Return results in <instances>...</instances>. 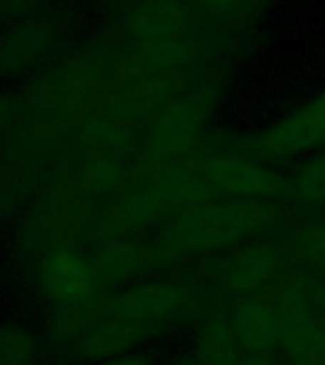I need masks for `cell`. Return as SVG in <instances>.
<instances>
[{"label":"cell","mask_w":325,"mask_h":365,"mask_svg":"<svg viewBox=\"0 0 325 365\" xmlns=\"http://www.w3.org/2000/svg\"><path fill=\"white\" fill-rule=\"evenodd\" d=\"M175 205L156 185L148 190L125 196L114 205L110 215L107 217L108 232L113 238H130L131 234L147 230L154 222L165 215Z\"/></svg>","instance_id":"12"},{"label":"cell","mask_w":325,"mask_h":365,"mask_svg":"<svg viewBox=\"0 0 325 365\" xmlns=\"http://www.w3.org/2000/svg\"><path fill=\"white\" fill-rule=\"evenodd\" d=\"M162 331L137 324L131 319L105 314L97 307V316L67 348L68 359L76 364L96 365L124 354L135 352L145 342L153 341Z\"/></svg>","instance_id":"6"},{"label":"cell","mask_w":325,"mask_h":365,"mask_svg":"<svg viewBox=\"0 0 325 365\" xmlns=\"http://www.w3.org/2000/svg\"><path fill=\"white\" fill-rule=\"evenodd\" d=\"M228 318L244 352H278L284 322L276 301L261 295L239 297L234 299Z\"/></svg>","instance_id":"9"},{"label":"cell","mask_w":325,"mask_h":365,"mask_svg":"<svg viewBox=\"0 0 325 365\" xmlns=\"http://www.w3.org/2000/svg\"><path fill=\"white\" fill-rule=\"evenodd\" d=\"M284 331L278 352L287 365H325V322L316 301L293 297L279 304Z\"/></svg>","instance_id":"8"},{"label":"cell","mask_w":325,"mask_h":365,"mask_svg":"<svg viewBox=\"0 0 325 365\" xmlns=\"http://www.w3.org/2000/svg\"><path fill=\"white\" fill-rule=\"evenodd\" d=\"M36 285L57 308H88L101 301V287L91 257L74 250H56L40 261Z\"/></svg>","instance_id":"5"},{"label":"cell","mask_w":325,"mask_h":365,"mask_svg":"<svg viewBox=\"0 0 325 365\" xmlns=\"http://www.w3.org/2000/svg\"><path fill=\"white\" fill-rule=\"evenodd\" d=\"M120 181V168L110 156L96 154L82 168V182L93 192H108Z\"/></svg>","instance_id":"18"},{"label":"cell","mask_w":325,"mask_h":365,"mask_svg":"<svg viewBox=\"0 0 325 365\" xmlns=\"http://www.w3.org/2000/svg\"><path fill=\"white\" fill-rule=\"evenodd\" d=\"M296 257L306 267L319 274H325V221L304 225L296 230L295 240Z\"/></svg>","instance_id":"17"},{"label":"cell","mask_w":325,"mask_h":365,"mask_svg":"<svg viewBox=\"0 0 325 365\" xmlns=\"http://www.w3.org/2000/svg\"><path fill=\"white\" fill-rule=\"evenodd\" d=\"M175 365H188V364H175Z\"/></svg>","instance_id":"22"},{"label":"cell","mask_w":325,"mask_h":365,"mask_svg":"<svg viewBox=\"0 0 325 365\" xmlns=\"http://www.w3.org/2000/svg\"><path fill=\"white\" fill-rule=\"evenodd\" d=\"M289 196L302 205H325V150L302 162L291 177Z\"/></svg>","instance_id":"16"},{"label":"cell","mask_w":325,"mask_h":365,"mask_svg":"<svg viewBox=\"0 0 325 365\" xmlns=\"http://www.w3.org/2000/svg\"><path fill=\"white\" fill-rule=\"evenodd\" d=\"M40 14V11H38ZM33 14V16H38ZM33 16L17 19L14 33L6 31L4 42H2V59H4V71L8 68L19 71L23 65L34 61L48 46L53 42L59 27L46 19H34Z\"/></svg>","instance_id":"14"},{"label":"cell","mask_w":325,"mask_h":365,"mask_svg":"<svg viewBox=\"0 0 325 365\" xmlns=\"http://www.w3.org/2000/svg\"><path fill=\"white\" fill-rule=\"evenodd\" d=\"M96 365H154V361L148 354L135 350V352L124 354V356L107 359V361H101V364H96Z\"/></svg>","instance_id":"20"},{"label":"cell","mask_w":325,"mask_h":365,"mask_svg":"<svg viewBox=\"0 0 325 365\" xmlns=\"http://www.w3.org/2000/svg\"><path fill=\"white\" fill-rule=\"evenodd\" d=\"M314 301H316V308H318V314L324 318L325 322V291L324 293H319L318 297H314Z\"/></svg>","instance_id":"21"},{"label":"cell","mask_w":325,"mask_h":365,"mask_svg":"<svg viewBox=\"0 0 325 365\" xmlns=\"http://www.w3.org/2000/svg\"><path fill=\"white\" fill-rule=\"evenodd\" d=\"M282 215L278 205L257 200L200 204L179 213L160 232L150 250V261L153 255L164 259L234 250L270 232Z\"/></svg>","instance_id":"1"},{"label":"cell","mask_w":325,"mask_h":365,"mask_svg":"<svg viewBox=\"0 0 325 365\" xmlns=\"http://www.w3.org/2000/svg\"><path fill=\"white\" fill-rule=\"evenodd\" d=\"M99 310L167 333L171 327L202 319V295L192 285L171 278L137 279L122 289L113 291L97 302Z\"/></svg>","instance_id":"2"},{"label":"cell","mask_w":325,"mask_h":365,"mask_svg":"<svg viewBox=\"0 0 325 365\" xmlns=\"http://www.w3.org/2000/svg\"><path fill=\"white\" fill-rule=\"evenodd\" d=\"M244 356L228 314L210 310L192 335V365H238Z\"/></svg>","instance_id":"10"},{"label":"cell","mask_w":325,"mask_h":365,"mask_svg":"<svg viewBox=\"0 0 325 365\" xmlns=\"http://www.w3.org/2000/svg\"><path fill=\"white\" fill-rule=\"evenodd\" d=\"M244 156L261 162L287 160L325 148V90L242 141Z\"/></svg>","instance_id":"3"},{"label":"cell","mask_w":325,"mask_h":365,"mask_svg":"<svg viewBox=\"0 0 325 365\" xmlns=\"http://www.w3.org/2000/svg\"><path fill=\"white\" fill-rule=\"evenodd\" d=\"M238 365H287L279 352H244Z\"/></svg>","instance_id":"19"},{"label":"cell","mask_w":325,"mask_h":365,"mask_svg":"<svg viewBox=\"0 0 325 365\" xmlns=\"http://www.w3.org/2000/svg\"><path fill=\"white\" fill-rule=\"evenodd\" d=\"M38 335L23 322H6L0 329V365H40Z\"/></svg>","instance_id":"15"},{"label":"cell","mask_w":325,"mask_h":365,"mask_svg":"<svg viewBox=\"0 0 325 365\" xmlns=\"http://www.w3.org/2000/svg\"><path fill=\"white\" fill-rule=\"evenodd\" d=\"M204 105L181 101L165 107L158 114L150 131V145L162 154L181 153L190 145L194 133L200 128Z\"/></svg>","instance_id":"13"},{"label":"cell","mask_w":325,"mask_h":365,"mask_svg":"<svg viewBox=\"0 0 325 365\" xmlns=\"http://www.w3.org/2000/svg\"><path fill=\"white\" fill-rule=\"evenodd\" d=\"M285 259V250L279 244L253 240L230 250L219 262L217 282L221 291L234 299L259 295V291L282 272Z\"/></svg>","instance_id":"7"},{"label":"cell","mask_w":325,"mask_h":365,"mask_svg":"<svg viewBox=\"0 0 325 365\" xmlns=\"http://www.w3.org/2000/svg\"><path fill=\"white\" fill-rule=\"evenodd\" d=\"M200 175L215 194L228 200L270 202L291 194V177L242 154L213 156L200 168Z\"/></svg>","instance_id":"4"},{"label":"cell","mask_w":325,"mask_h":365,"mask_svg":"<svg viewBox=\"0 0 325 365\" xmlns=\"http://www.w3.org/2000/svg\"><path fill=\"white\" fill-rule=\"evenodd\" d=\"M148 259L147 250L130 238L107 240L91 255L103 285L113 291L135 284L147 268Z\"/></svg>","instance_id":"11"}]
</instances>
